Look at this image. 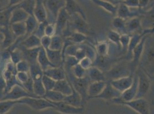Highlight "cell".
I'll list each match as a JSON object with an SVG mask.
<instances>
[{
	"instance_id": "1",
	"label": "cell",
	"mask_w": 154,
	"mask_h": 114,
	"mask_svg": "<svg viewBox=\"0 0 154 114\" xmlns=\"http://www.w3.org/2000/svg\"><path fill=\"white\" fill-rule=\"evenodd\" d=\"M148 36L139 66L144 70L150 78L154 77V39Z\"/></svg>"
},
{
	"instance_id": "2",
	"label": "cell",
	"mask_w": 154,
	"mask_h": 114,
	"mask_svg": "<svg viewBox=\"0 0 154 114\" xmlns=\"http://www.w3.org/2000/svg\"><path fill=\"white\" fill-rule=\"evenodd\" d=\"M131 74H134V73L132 71L130 64L127 63L125 61H117L105 73L106 79L108 78L110 81Z\"/></svg>"
},
{
	"instance_id": "3",
	"label": "cell",
	"mask_w": 154,
	"mask_h": 114,
	"mask_svg": "<svg viewBox=\"0 0 154 114\" xmlns=\"http://www.w3.org/2000/svg\"><path fill=\"white\" fill-rule=\"evenodd\" d=\"M112 101L117 104L127 106L138 114H148L149 113V104L144 98H135L129 101H124L120 97H119L114 99Z\"/></svg>"
},
{
	"instance_id": "4",
	"label": "cell",
	"mask_w": 154,
	"mask_h": 114,
	"mask_svg": "<svg viewBox=\"0 0 154 114\" xmlns=\"http://www.w3.org/2000/svg\"><path fill=\"white\" fill-rule=\"evenodd\" d=\"M17 103L26 105L35 111L55 108V106L43 97H25L17 100Z\"/></svg>"
},
{
	"instance_id": "5",
	"label": "cell",
	"mask_w": 154,
	"mask_h": 114,
	"mask_svg": "<svg viewBox=\"0 0 154 114\" xmlns=\"http://www.w3.org/2000/svg\"><path fill=\"white\" fill-rule=\"evenodd\" d=\"M135 73L138 77L137 91L135 98H144L151 88V78L139 66H137Z\"/></svg>"
},
{
	"instance_id": "6",
	"label": "cell",
	"mask_w": 154,
	"mask_h": 114,
	"mask_svg": "<svg viewBox=\"0 0 154 114\" xmlns=\"http://www.w3.org/2000/svg\"><path fill=\"white\" fill-rule=\"evenodd\" d=\"M66 78L69 81L72 87L77 92L81 95L84 103L88 100V88L90 84V81L88 76H85L82 78H77L73 76L72 74L69 73L66 74Z\"/></svg>"
},
{
	"instance_id": "7",
	"label": "cell",
	"mask_w": 154,
	"mask_h": 114,
	"mask_svg": "<svg viewBox=\"0 0 154 114\" xmlns=\"http://www.w3.org/2000/svg\"><path fill=\"white\" fill-rule=\"evenodd\" d=\"M86 19L79 14L75 13L70 16L68 28L70 32H77L88 35L90 33V26Z\"/></svg>"
},
{
	"instance_id": "8",
	"label": "cell",
	"mask_w": 154,
	"mask_h": 114,
	"mask_svg": "<svg viewBox=\"0 0 154 114\" xmlns=\"http://www.w3.org/2000/svg\"><path fill=\"white\" fill-rule=\"evenodd\" d=\"M47 12V21L55 24L59 11L65 7V0H43Z\"/></svg>"
},
{
	"instance_id": "9",
	"label": "cell",
	"mask_w": 154,
	"mask_h": 114,
	"mask_svg": "<svg viewBox=\"0 0 154 114\" xmlns=\"http://www.w3.org/2000/svg\"><path fill=\"white\" fill-rule=\"evenodd\" d=\"M25 97L39 96H36L33 93L28 92L22 86L16 84L7 92L2 100H19Z\"/></svg>"
},
{
	"instance_id": "10",
	"label": "cell",
	"mask_w": 154,
	"mask_h": 114,
	"mask_svg": "<svg viewBox=\"0 0 154 114\" xmlns=\"http://www.w3.org/2000/svg\"><path fill=\"white\" fill-rule=\"evenodd\" d=\"M148 35L149 34H147L141 38L140 41L135 46V48L133 49L132 52V59L129 64L131 67L132 71L134 73H135L137 66H139L140 59L144 50L145 41Z\"/></svg>"
},
{
	"instance_id": "11",
	"label": "cell",
	"mask_w": 154,
	"mask_h": 114,
	"mask_svg": "<svg viewBox=\"0 0 154 114\" xmlns=\"http://www.w3.org/2000/svg\"><path fill=\"white\" fill-rule=\"evenodd\" d=\"M70 19V15L67 13L64 7L62 8L59 11L56 22L55 23L56 27L55 34L60 36L62 34L63 32H64L68 25Z\"/></svg>"
},
{
	"instance_id": "12",
	"label": "cell",
	"mask_w": 154,
	"mask_h": 114,
	"mask_svg": "<svg viewBox=\"0 0 154 114\" xmlns=\"http://www.w3.org/2000/svg\"><path fill=\"white\" fill-rule=\"evenodd\" d=\"M50 102L55 106L54 110H55L56 111L62 114H82L84 112V107H75L66 103L63 101H50Z\"/></svg>"
},
{
	"instance_id": "13",
	"label": "cell",
	"mask_w": 154,
	"mask_h": 114,
	"mask_svg": "<svg viewBox=\"0 0 154 114\" xmlns=\"http://www.w3.org/2000/svg\"><path fill=\"white\" fill-rule=\"evenodd\" d=\"M121 94L122 93L113 87L110 83L108 81L106 82V86L103 89V91L94 98L100 99L106 101H112L114 99L120 97Z\"/></svg>"
},
{
	"instance_id": "14",
	"label": "cell",
	"mask_w": 154,
	"mask_h": 114,
	"mask_svg": "<svg viewBox=\"0 0 154 114\" xmlns=\"http://www.w3.org/2000/svg\"><path fill=\"white\" fill-rule=\"evenodd\" d=\"M134 75L131 74L128 76H122L117 79L109 81V82L116 89L122 93L123 91L128 89L134 81Z\"/></svg>"
},
{
	"instance_id": "15",
	"label": "cell",
	"mask_w": 154,
	"mask_h": 114,
	"mask_svg": "<svg viewBox=\"0 0 154 114\" xmlns=\"http://www.w3.org/2000/svg\"><path fill=\"white\" fill-rule=\"evenodd\" d=\"M40 47L32 49H27L19 44L16 48H18L21 51L23 59L26 61L29 64H32L38 62L37 59Z\"/></svg>"
},
{
	"instance_id": "16",
	"label": "cell",
	"mask_w": 154,
	"mask_h": 114,
	"mask_svg": "<svg viewBox=\"0 0 154 114\" xmlns=\"http://www.w3.org/2000/svg\"><path fill=\"white\" fill-rule=\"evenodd\" d=\"M43 74L50 77L55 81L66 78V73L62 66L59 67H51L43 71Z\"/></svg>"
},
{
	"instance_id": "17",
	"label": "cell",
	"mask_w": 154,
	"mask_h": 114,
	"mask_svg": "<svg viewBox=\"0 0 154 114\" xmlns=\"http://www.w3.org/2000/svg\"><path fill=\"white\" fill-rule=\"evenodd\" d=\"M0 32L3 36L2 47L4 49H7L13 44L17 38L13 34L10 26H0Z\"/></svg>"
},
{
	"instance_id": "18",
	"label": "cell",
	"mask_w": 154,
	"mask_h": 114,
	"mask_svg": "<svg viewBox=\"0 0 154 114\" xmlns=\"http://www.w3.org/2000/svg\"><path fill=\"white\" fill-rule=\"evenodd\" d=\"M66 5L64 8L70 15L75 13L80 14L84 19L87 20V17L83 8L76 0H65Z\"/></svg>"
},
{
	"instance_id": "19",
	"label": "cell",
	"mask_w": 154,
	"mask_h": 114,
	"mask_svg": "<svg viewBox=\"0 0 154 114\" xmlns=\"http://www.w3.org/2000/svg\"><path fill=\"white\" fill-rule=\"evenodd\" d=\"M138 85V77L135 74L134 78V81L132 85L124 91H123L120 95V98L124 101H129L135 99L137 91Z\"/></svg>"
},
{
	"instance_id": "20",
	"label": "cell",
	"mask_w": 154,
	"mask_h": 114,
	"mask_svg": "<svg viewBox=\"0 0 154 114\" xmlns=\"http://www.w3.org/2000/svg\"><path fill=\"white\" fill-rule=\"evenodd\" d=\"M106 84V81L91 82L88 88V99L94 98L97 95H99L103 91Z\"/></svg>"
},
{
	"instance_id": "21",
	"label": "cell",
	"mask_w": 154,
	"mask_h": 114,
	"mask_svg": "<svg viewBox=\"0 0 154 114\" xmlns=\"http://www.w3.org/2000/svg\"><path fill=\"white\" fill-rule=\"evenodd\" d=\"M33 16L37 19L38 23L47 21V12L43 0H36L33 11Z\"/></svg>"
},
{
	"instance_id": "22",
	"label": "cell",
	"mask_w": 154,
	"mask_h": 114,
	"mask_svg": "<svg viewBox=\"0 0 154 114\" xmlns=\"http://www.w3.org/2000/svg\"><path fill=\"white\" fill-rule=\"evenodd\" d=\"M63 101L75 107H84V101L81 95L77 92L73 87L72 93L70 95L65 96Z\"/></svg>"
},
{
	"instance_id": "23",
	"label": "cell",
	"mask_w": 154,
	"mask_h": 114,
	"mask_svg": "<svg viewBox=\"0 0 154 114\" xmlns=\"http://www.w3.org/2000/svg\"><path fill=\"white\" fill-rule=\"evenodd\" d=\"M141 29L143 28L141 27L140 16L132 17L126 20L125 30L127 34H129L141 32H140Z\"/></svg>"
},
{
	"instance_id": "24",
	"label": "cell",
	"mask_w": 154,
	"mask_h": 114,
	"mask_svg": "<svg viewBox=\"0 0 154 114\" xmlns=\"http://www.w3.org/2000/svg\"><path fill=\"white\" fill-rule=\"evenodd\" d=\"M140 17L141 27L143 29L154 28V7L143 11Z\"/></svg>"
},
{
	"instance_id": "25",
	"label": "cell",
	"mask_w": 154,
	"mask_h": 114,
	"mask_svg": "<svg viewBox=\"0 0 154 114\" xmlns=\"http://www.w3.org/2000/svg\"><path fill=\"white\" fill-rule=\"evenodd\" d=\"M45 49L49 61L55 67H59L63 65V59L62 54V51L54 50L49 49L48 47Z\"/></svg>"
},
{
	"instance_id": "26",
	"label": "cell",
	"mask_w": 154,
	"mask_h": 114,
	"mask_svg": "<svg viewBox=\"0 0 154 114\" xmlns=\"http://www.w3.org/2000/svg\"><path fill=\"white\" fill-rule=\"evenodd\" d=\"M29 16L30 15H29L23 9L14 6L11 13L10 24L16 22H25Z\"/></svg>"
},
{
	"instance_id": "27",
	"label": "cell",
	"mask_w": 154,
	"mask_h": 114,
	"mask_svg": "<svg viewBox=\"0 0 154 114\" xmlns=\"http://www.w3.org/2000/svg\"><path fill=\"white\" fill-rule=\"evenodd\" d=\"M54 90L62 93L64 96L70 95L72 92V86L67 78L64 79L56 81Z\"/></svg>"
},
{
	"instance_id": "28",
	"label": "cell",
	"mask_w": 154,
	"mask_h": 114,
	"mask_svg": "<svg viewBox=\"0 0 154 114\" xmlns=\"http://www.w3.org/2000/svg\"><path fill=\"white\" fill-rule=\"evenodd\" d=\"M86 74H88L90 82L106 81V80L105 73L95 66H92L87 70Z\"/></svg>"
},
{
	"instance_id": "29",
	"label": "cell",
	"mask_w": 154,
	"mask_h": 114,
	"mask_svg": "<svg viewBox=\"0 0 154 114\" xmlns=\"http://www.w3.org/2000/svg\"><path fill=\"white\" fill-rule=\"evenodd\" d=\"M37 62L40 65V66L41 67V68L42 69L43 71L51 67H55L49 61L47 56L45 50L42 46H40L38 51Z\"/></svg>"
},
{
	"instance_id": "30",
	"label": "cell",
	"mask_w": 154,
	"mask_h": 114,
	"mask_svg": "<svg viewBox=\"0 0 154 114\" xmlns=\"http://www.w3.org/2000/svg\"><path fill=\"white\" fill-rule=\"evenodd\" d=\"M19 44L27 49H32L41 46L40 38L34 34H32L25 38Z\"/></svg>"
},
{
	"instance_id": "31",
	"label": "cell",
	"mask_w": 154,
	"mask_h": 114,
	"mask_svg": "<svg viewBox=\"0 0 154 114\" xmlns=\"http://www.w3.org/2000/svg\"><path fill=\"white\" fill-rule=\"evenodd\" d=\"M97 6L100 7L106 12L115 15L116 14L117 9V5H115L111 2H109L103 0H91Z\"/></svg>"
},
{
	"instance_id": "32",
	"label": "cell",
	"mask_w": 154,
	"mask_h": 114,
	"mask_svg": "<svg viewBox=\"0 0 154 114\" xmlns=\"http://www.w3.org/2000/svg\"><path fill=\"white\" fill-rule=\"evenodd\" d=\"M10 28L16 38L23 37L26 34L25 22H16L10 24Z\"/></svg>"
},
{
	"instance_id": "33",
	"label": "cell",
	"mask_w": 154,
	"mask_h": 114,
	"mask_svg": "<svg viewBox=\"0 0 154 114\" xmlns=\"http://www.w3.org/2000/svg\"><path fill=\"white\" fill-rule=\"evenodd\" d=\"M13 7H9L0 11V26L7 27L10 26V19Z\"/></svg>"
},
{
	"instance_id": "34",
	"label": "cell",
	"mask_w": 154,
	"mask_h": 114,
	"mask_svg": "<svg viewBox=\"0 0 154 114\" xmlns=\"http://www.w3.org/2000/svg\"><path fill=\"white\" fill-rule=\"evenodd\" d=\"M88 37L87 35L79 33V32H73L66 37V39L68 41H70L71 43L75 44H79L84 42L86 40H87Z\"/></svg>"
},
{
	"instance_id": "35",
	"label": "cell",
	"mask_w": 154,
	"mask_h": 114,
	"mask_svg": "<svg viewBox=\"0 0 154 114\" xmlns=\"http://www.w3.org/2000/svg\"><path fill=\"white\" fill-rule=\"evenodd\" d=\"M63 44L64 41L61 36L55 34L51 37V42L48 48L54 50L62 51Z\"/></svg>"
},
{
	"instance_id": "36",
	"label": "cell",
	"mask_w": 154,
	"mask_h": 114,
	"mask_svg": "<svg viewBox=\"0 0 154 114\" xmlns=\"http://www.w3.org/2000/svg\"><path fill=\"white\" fill-rule=\"evenodd\" d=\"M29 73L33 81L40 79L43 76V71L38 62L30 64Z\"/></svg>"
},
{
	"instance_id": "37",
	"label": "cell",
	"mask_w": 154,
	"mask_h": 114,
	"mask_svg": "<svg viewBox=\"0 0 154 114\" xmlns=\"http://www.w3.org/2000/svg\"><path fill=\"white\" fill-rule=\"evenodd\" d=\"M36 0H23L16 7L23 9L30 16H33V11L36 5Z\"/></svg>"
},
{
	"instance_id": "38",
	"label": "cell",
	"mask_w": 154,
	"mask_h": 114,
	"mask_svg": "<svg viewBox=\"0 0 154 114\" xmlns=\"http://www.w3.org/2000/svg\"><path fill=\"white\" fill-rule=\"evenodd\" d=\"M110 44L106 41H100L97 43L96 46L97 54L103 56H109Z\"/></svg>"
},
{
	"instance_id": "39",
	"label": "cell",
	"mask_w": 154,
	"mask_h": 114,
	"mask_svg": "<svg viewBox=\"0 0 154 114\" xmlns=\"http://www.w3.org/2000/svg\"><path fill=\"white\" fill-rule=\"evenodd\" d=\"M64 96L62 93L54 90H51L46 91L43 98L50 101H63Z\"/></svg>"
},
{
	"instance_id": "40",
	"label": "cell",
	"mask_w": 154,
	"mask_h": 114,
	"mask_svg": "<svg viewBox=\"0 0 154 114\" xmlns=\"http://www.w3.org/2000/svg\"><path fill=\"white\" fill-rule=\"evenodd\" d=\"M17 104V100L8 99L0 101V114H7L16 104Z\"/></svg>"
},
{
	"instance_id": "41",
	"label": "cell",
	"mask_w": 154,
	"mask_h": 114,
	"mask_svg": "<svg viewBox=\"0 0 154 114\" xmlns=\"http://www.w3.org/2000/svg\"><path fill=\"white\" fill-rule=\"evenodd\" d=\"M125 22L126 20L120 17L116 16L112 20V25L120 34H127L125 30Z\"/></svg>"
},
{
	"instance_id": "42",
	"label": "cell",
	"mask_w": 154,
	"mask_h": 114,
	"mask_svg": "<svg viewBox=\"0 0 154 114\" xmlns=\"http://www.w3.org/2000/svg\"><path fill=\"white\" fill-rule=\"evenodd\" d=\"M42 79L33 81V94L39 97H43L45 93V89L42 83Z\"/></svg>"
},
{
	"instance_id": "43",
	"label": "cell",
	"mask_w": 154,
	"mask_h": 114,
	"mask_svg": "<svg viewBox=\"0 0 154 114\" xmlns=\"http://www.w3.org/2000/svg\"><path fill=\"white\" fill-rule=\"evenodd\" d=\"M120 36L121 34H120L116 30H110L107 34V38H108L110 42L113 44H115L119 50H122L121 45L120 43Z\"/></svg>"
},
{
	"instance_id": "44",
	"label": "cell",
	"mask_w": 154,
	"mask_h": 114,
	"mask_svg": "<svg viewBox=\"0 0 154 114\" xmlns=\"http://www.w3.org/2000/svg\"><path fill=\"white\" fill-rule=\"evenodd\" d=\"M69 73H71L72 76H75V78H82L86 76L87 70L84 69L79 64H77L71 69Z\"/></svg>"
},
{
	"instance_id": "45",
	"label": "cell",
	"mask_w": 154,
	"mask_h": 114,
	"mask_svg": "<svg viewBox=\"0 0 154 114\" xmlns=\"http://www.w3.org/2000/svg\"><path fill=\"white\" fill-rule=\"evenodd\" d=\"M42 83L45 89V91H49L54 89L56 81L52 79L50 77L44 75L42 76Z\"/></svg>"
},
{
	"instance_id": "46",
	"label": "cell",
	"mask_w": 154,
	"mask_h": 114,
	"mask_svg": "<svg viewBox=\"0 0 154 114\" xmlns=\"http://www.w3.org/2000/svg\"><path fill=\"white\" fill-rule=\"evenodd\" d=\"M131 36L128 34H122L120 36V43L121 45L122 50L124 52H127L128 47L129 41H130Z\"/></svg>"
},
{
	"instance_id": "47",
	"label": "cell",
	"mask_w": 154,
	"mask_h": 114,
	"mask_svg": "<svg viewBox=\"0 0 154 114\" xmlns=\"http://www.w3.org/2000/svg\"><path fill=\"white\" fill-rule=\"evenodd\" d=\"M17 72H29L30 64L24 59H21L16 64Z\"/></svg>"
},
{
	"instance_id": "48",
	"label": "cell",
	"mask_w": 154,
	"mask_h": 114,
	"mask_svg": "<svg viewBox=\"0 0 154 114\" xmlns=\"http://www.w3.org/2000/svg\"><path fill=\"white\" fill-rule=\"evenodd\" d=\"M48 23V21H45L43 22L38 23V25L37 26L36 30L33 33V34H35L40 38H42L45 36V30L46 25Z\"/></svg>"
},
{
	"instance_id": "49",
	"label": "cell",
	"mask_w": 154,
	"mask_h": 114,
	"mask_svg": "<svg viewBox=\"0 0 154 114\" xmlns=\"http://www.w3.org/2000/svg\"><path fill=\"white\" fill-rule=\"evenodd\" d=\"M56 33V27L55 24L48 23L45 30V35L51 37Z\"/></svg>"
},
{
	"instance_id": "50",
	"label": "cell",
	"mask_w": 154,
	"mask_h": 114,
	"mask_svg": "<svg viewBox=\"0 0 154 114\" xmlns=\"http://www.w3.org/2000/svg\"><path fill=\"white\" fill-rule=\"evenodd\" d=\"M31 77L29 72H17L16 78L21 84L26 82Z\"/></svg>"
},
{
	"instance_id": "51",
	"label": "cell",
	"mask_w": 154,
	"mask_h": 114,
	"mask_svg": "<svg viewBox=\"0 0 154 114\" xmlns=\"http://www.w3.org/2000/svg\"><path fill=\"white\" fill-rule=\"evenodd\" d=\"M78 64L85 70H87L93 66V61L88 57H84V58L79 61Z\"/></svg>"
},
{
	"instance_id": "52",
	"label": "cell",
	"mask_w": 154,
	"mask_h": 114,
	"mask_svg": "<svg viewBox=\"0 0 154 114\" xmlns=\"http://www.w3.org/2000/svg\"><path fill=\"white\" fill-rule=\"evenodd\" d=\"M7 91V84L6 81L0 74V101H1L6 93Z\"/></svg>"
},
{
	"instance_id": "53",
	"label": "cell",
	"mask_w": 154,
	"mask_h": 114,
	"mask_svg": "<svg viewBox=\"0 0 154 114\" xmlns=\"http://www.w3.org/2000/svg\"><path fill=\"white\" fill-rule=\"evenodd\" d=\"M33 80H32V78L30 77L29 78V79L26 82L22 84V86L28 92L33 94Z\"/></svg>"
},
{
	"instance_id": "54",
	"label": "cell",
	"mask_w": 154,
	"mask_h": 114,
	"mask_svg": "<svg viewBox=\"0 0 154 114\" xmlns=\"http://www.w3.org/2000/svg\"><path fill=\"white\" fill-rule=\"evenodd\" d=\"M122 2L129 8L139 7V0H124Z\"/></svg>"
},
{
	"instance_id": "55",
	"label": "cell",
	"mask_w": 154,
	"mask_h": 114,
	"mask_svg": "<svg viewBox=\"0 0 154 114\" xmlns=\"http://www.w3.org/2000/svg\"><path fill=\"white\" fill-rule=\"evenodd\" d=\"M40 41H41V46L43 47L45 49H46L49 47L50 42H51V37L47 36H44L42 38H40Z\"/></svg>"
},
{
	"instance_id": "56",
	"label": "cell",
	"mask_w": 154,
	"mask_h": 114,
	"mask_svg": "<svg viewBox=\"0 0 154 114\" xmlns=\"http://www.w3.org/2000/svg\"><path fill=\"white\" fill-rule=\"evenodd\" d=\"M9 0H0V11L9 7Z\"/></svg>"
},
{
	"instance_id": "57",
	"label": "cell",
	"mask_w": 154,
	"mask_h": 114,
	"mask_svg": "<svg viewBox=\"0 0 154 114\" xmlns=\"http://www.w3.org/2000/svg\"><path fill=\"white\" fill-rule=\"evenodd\" d=\"M23 0H9V7H14L19 5Z\"/></svg>"
},
{
	"instance_id": "58",
	"label": "cell",
	"mask_w": 154,
	"mask_h": 114,
	"mask_svg": "<svg viewBox=\"0 0 154 114\" xmlns=\"http://www.w3.org/2000/svg\"><path fill=\"white\" fill-rule=\"evenodd\" d=\"M113 1H114V2H115L116 4V5H117L118 4H119V3L122 2V1H124V0H113Z\"/></svg>"
},
{
	"instance_id": "59",
	"label": "cell",
	"mask_w": 154,
	"mask_h": 114,
	"mask_svg": "<svg viewBox=\"0 0 154 114\" xmlns=\"http://www.w3.org/2000/svg\"><path fill=\"white\" fill-rule=\"evenodd\" d=\"M103 1H108V2H111V3H112V4H115V5H116L113 0H103Z\"/></svg>"
},
{
	"instance_id": "60",
	"label": "cell",
	"mask_w": 154,
	"mask_h": 114,
	"mask_svg": "<svg viewBox=\"0 0 154 114\" xmlns=\"http://www.w3.org/2000/svg\"><path fill=\"white\" fill-rule=\"evenodd\" d=\"M0 39H3V36H2V34L0 32Z\"/></svg>"
}]
</instances>
